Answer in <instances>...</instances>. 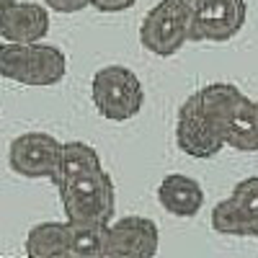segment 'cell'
<instances>
[{
    "label": "cell",
    "instance_id": "cell-1",
    "mask_svg": "<svg viewBox=\"0 0 258 258\" xmlns=\"http://www.w3.org/2000/svg\"><path fill=\"white\" fill-rule=\"evenodd\" d=\"M197 98L225 147L240 150V153H255L258 150L255 101H250L232 83H209L202 91H197Z\"/></svg>",
    "mask_w": 258,
    "mask_h": 258
},
{
    "label": "cell",
    "instance_id": "cell-2",
    "mask_svg": "<svg viewBox=\"0 0 258 258\" xmlns=\"http://www.w3.org/2000/svg\"><path fill=\"white\" fill-rule=\"evenodd\" d=\"M59 202L64 209V217L73 225H91L106 227L114 222L116 212V188L106 170H93L68 183H59Z\"/></svg>",
    "mask_w": 258,
    "mask_h": 258
},
{
    "label": "cell",
    "instance_id": "cell-3",
    "mask_svg": "<svg viewBox=\"0 0 258 258\" xmlns=\"http://www.w3.org/2000/svg\"><path fill=\"white\" fill-rule=\"evenodd\" d=\"M68 73V57L54 44H6L0 49V78L31 88L57 85Z\"/></svg>",
    "mask_w": 258,
    "mask_h": 258
},
{
    "label": "cell",
    "instance_id": "cell-4",
    "mask_svg": "<svg viewBox=\"0 0 258 258\" xmlns=\"http://www.w3.org/2000/svg\"><path fill=\"white\" fill-rule=\"evenodd\" d=\"M91 98L96 111L109 121H129L142 111L145 88L140 78L124 64H106L91 80Z\"/></svg>",
    "mask_w": 258,
    "mask_h": 258
},
{
    "label": "cell",
    "instance_id": "cell-5",
    "mask_svg": "<svg viewBox=\"0 0 258 258\" xmlns=\"http://www.w3.org/2000/svg\"><path fill=\"white\" fill-rule=\"evenodd\" d=\"M191 16L194 0H160L140 24L142 47L158 57H173L191 41Z\"/></svg>",
    "mask_w": 258,
    "mask_h": 258
},
{
    "label": "cell",
    "instance_id": "cell-6",
    "mask_svg": "<svg viewBox=\"0 0 258 258\" xmlns=\"http://www.w3.org/2000/svg\"><path fill=\"white\" fill-rule=\"evenodd\" d=\"M212 227L220 235L255 238L258 235V176L235 183L230 197L214 204Z\"/></svg>",
    "mask_w": 258,
    "mask_h": 258
},
{
    "label": "cell",
    "instance_id": "cell-7",
    "mask_svg": "<svg viewBox=\"0 0 258 258\" xmlns=\"http://www.w3.org/2000/svg\"><path fill=\"white\" fill-rule=\"evenodd\" d=\"M160 248L158 225L150 217H129L114 220L106 227L103 253L101 258H155Z\"/></svg>",
    "mask_w": 258,
    "mask_h": 258
},
{
    "label": "cell",
    "instance_id": "cell-8",
    "mask_svg": "<svg viewBox=\"0 0 258 258\" xmlns=\"http://www.w3.org/2000/svg\"><path fill=\"white\" fill-rule=\"evenodd\" d=\"M62 142L47 132H24L8 147V165L24 178H49L54 181Z\"/></svg>",
    "mask_w": 258,
    "mask_h": 258
},
{
    "label": "cell",
    "instance_id": "cell-9",
    "mask_svg": "<svg viewBox=\"0 0 258 258\" xmlns=\"http://www.w3.org/2000/svg\"><path fill=\"white\" fill-rule=\"evenodd\" d=\"M245 0H194L191 41H227L245 26Z\"/></svg>",
    "mask_w": 258,
    "mask_h": 258
},
{
    "label": "cell",
    "instance_id": "cell-10",
    "mask_svg": "<svg viewBox=\"0 0 258 258\" xmlns=\"http://www.w3.org/2000/svg\"><path fill=\"white\" fill-rule=\"evenodd\" d=\"M176 145H178L181 153H186L188 158H197V160H207V158L220 155V150L225 147L222 140L217 137V132H214L212 121L207 119L197 93L188 96L178 109Z\"/></svg>",
    "mask_w": 258,
    "mask_h": 258
},
{
    "label": "cell",
    "instance_id": "cell-11",
    "mask_svg": "<svg viewBox=\"0 0 258 258\" xmlns=\"http://www.w3.org/2000/svg\"><path fill=\"white\" fill-rule=\"evenodd\" d=\"M49 34V13L39 3H21L0 11V39L6 44H36Z\"/></svg>",
    "mask_w": 258,
    "mask_h": 258
},
{
    "label": "cell",
    "instance_id": "cell-12",
    "mask_svg": "<svg viewBox=\"0 0 258 258\" xmlns=\"http://www.w3.org/2000/svg\"><path fill=\"white\" fill-rule=\"evenodd\" d=\"M29 258H78L73 222H39L26 235Z\"/></svg>",
    "mask_w": 258,
    "mask_h": 258
},
{
    "label": "cell",
    "instance_id": "cell-13",
    "mask_svg": "<svg viewBox=\"0 0 258 258\" xmlns=\"http://www.w3.org/2000/svg\"><path fill=\"white\" fill-rule=\"evenodd\" d=\"M158 202L173 217H194L204 207V188L191 176L168 173L158 186Z\"/></svg>",
    "mask_w": 258,
    "mask_h": 258
},
{
    "label": "cell",
    "instance_id": "cell-14",
    "mask_svg": "<svg viewBox=\"0 0 258 258\" xmlns=\"http://www.w3.org/2000/svg\"><path fill=\"white\" fill-rule=\"evenodd\" d=\"M93 170H101V155L91 145H85L80 140H70L62 142L59 150V163H57V173H54V186L68 183L73 178H80L85 173H93Z\"/></svg>",
    "mask_w": 258,
    "mask_h": 258
},
{
    "label": "cell",
    "instance_id": "cell-15",
    "mask_svg": "<svg viewBox=\"0 0 258 258\" xmlns=\"http://www.w3.org/2000/svg\"><path fill=\"white\" fill-rule=\"evenodd\" d=\"M44 6L54 13H80L91 8V0H44Z\"/></svg>",
    "mask_w": 258,
    "mask_h": 258
},
{
    "label": "cell",
    "instance_id": "cell-16",
    "mask_svg": "<svg viewBox=\"0 0 258 258\" xmlns=\"http://www.w3.org/2000/svg\"><path fill=\"white\" fill-rule=\"evenodd\" d=\"M137 0H91V8L101 11V13H121L129 11Z\"/></svg>",
    "mask_w": 258,
    "mask_h": 258
},
{
    "label": "cell",
    "instance_id": "cell-17",
    "mask_svg": "<svg viewBox=\"0 0 258 258\" xmlns=\"http://www.w3.org/2000/svg\"><path fill=\"white\" fill-rule=\"evenodd\" d=\"M13 3H16V0H0V11L8 8V6H13Z\"/></svg>",
    "mask_w": 258,
    "mask_h": 258
},
{
    "label": "cell",
    "instance_id": "cell-18",
    "mask_svg": "<svg viewBox=\"0 0 258 258\" xmlns=\"http://www.w3.org/2000/svg\"><path fill=\"white\" fill-rule=\"evenodd\" d=\"M0 49H3V39H0Z\"/></svg>",
    "mask_w": 258,
    "mask_h": 258
},
{
    "label": "cell",
    "instance_id": "cell-19",
    "mask_svg": "<svg viewBox=\"0 0 258 258\" xmlns=\"http://www.w3.org/2000/svg\"><path fill=\"white\" fill-rule=\"evenodd\" d=\"M255 111H258V101H255Z\"/></svg>",
    "mask_w": 258,
    "mask_h": 258
},
{
    "label": "cell",
    "instance_id": "cell-20",
    "mask_svg": "<svg viewBox=\"0 0 258 258\" xmlns=\"http://www.w3.org/2000/svg\"><path fill=\"white\" fill-rule=\"evenodd\" d=\"M255 240H258V235H255Z\"/></svg>",
    "mask_w": 258,
    "mask_h": 258
}]
</instances>
